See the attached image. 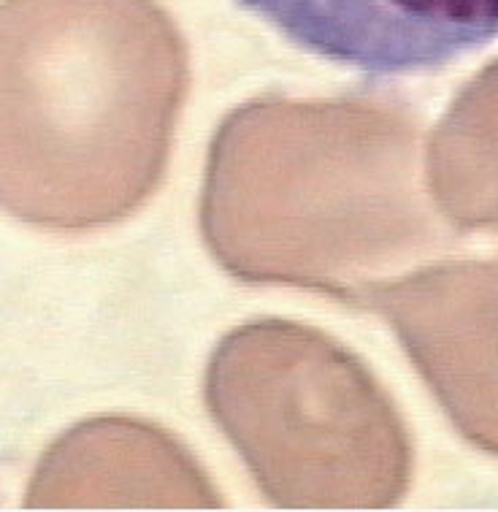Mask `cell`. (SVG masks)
Wrapping results in <instances>:
<instances>
[{
  "label": "cell",
  "instance_id": "7a4b0ae2",
  "mask_svg": "<svg viewBox=\"0 0 498 512\" xmlns=\"http://www.w3.org/2000/svg\"><path fill=\"white\" fill-rule=\"evenodd\" d=\"M304 49L366 76L436 71L498 38V0H239Z\"/></svg>",
  "mask_w": 498,
  "mask_h": 512
},
{
  "label": "cell",
  "instance_id": "3957f363",
  "mask_svg": "<svg viewBox=\"0 0 498 512\" xmlns=\"http://www.w3.org/2000/svg\"><path fill=\"white\" fill-rule=\"evenodd\" d=\"M377 304L463 434L498 453V263L417 274Z\"/></svg>",
  "mask_w": 498,
  "mask_h": 512
},
{
  "label": "cell",
  "instance_id": "277c9868",
  "mask_svg": "<svg viewBox=\"0 0 498 512\" xmlns=\"http://www.w3.org/2000/svg\"><path fill=\"white\" fill-rule=\"evenodd\" d=\"M431 171L436 198L458 223L498 228V66L444 120Z\"/></svg>",
  "mask_w": 498,
  "mask_h": 512
},
{
  "label": "cell",
  "instance_id": "6da1fadb",
  "mask_svg": "<svg viewBox=\"0 0 498 512\" xmlns=\"http://www.w3.org/2000/svg\"><path fill=\"white\" fill-rule=\"evenodd\" d=\"M179 82L149 0H3L0 206L49 231L133 212L160 177Z\"/></svg>",
  "mask_w": 498,
  "mask_h": 512
}]
</instances>
